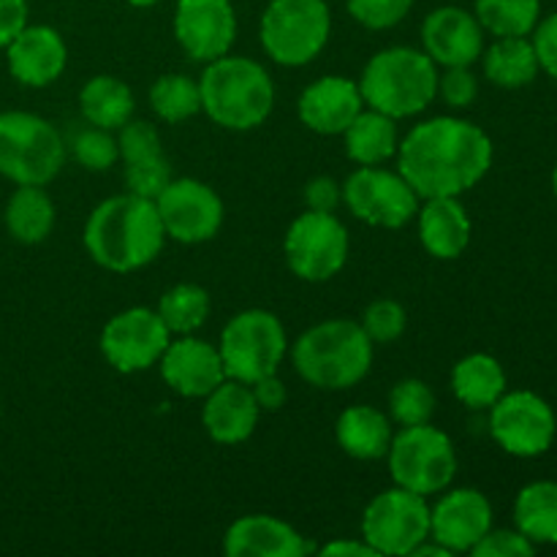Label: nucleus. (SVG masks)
<instances>
[{"label": "nucleus", "mask_w": 557, "mask_h": 557, "mask_svg": "<svg viewBox=\"0 0 557 557\" xmlns=\"http://www.w3.org/2000/svg\"><path fill=\"white\" fill-rule=\"evenodd\" d=\"M493 166V141L479 125L460 117H433L413 125L397 145V172L419 199L462 196Z\"/></svg>", "instance_id": "nucleus-1"}, {"label": "nucleus", "mask_w": 557, "mask_h": 557, "mask_svg": "<svg viewBox=\"0 0 557 557\" xmlns=\"http://www.w3.org/2000/svg\"><path fill=\"white\" fill-rule=\"evenodd\" d=\"M166 243L161 215L152 199L120 194L101 201L85 226V248L109 272H134L158 259Z\"/></svg>", "instance_id": "nucleus-2"}, {"label": "nucleus", "mask_w": 557, "mask_h": 557, "mask_svg": "<svg viewBox=\"0 0 557 557\" xmlns=\"http://www.w3.org/2000/svg\"><path fill=\"white\" fill-rule=\"evenodd\" d=\"M292 362L299 379L315 389H351L370 373L373 341L359 321H321L294 343Z\"/></svg>", "instance_id": "nucleus-3"}, {"label": "nucleus", "mask_w": 557, "mask_h": 557, "mask_svg": "<svg viewBox=\"0 0 557 557\" xmlns=\"http://www.w3.org/2000/svg\"><path fill=\"white\" fill-rule=\"evenodd\" d=\"M199 90L201 112L228 131L259 128L275 107V82L264 65L232 52L207 63Z\"/></svg>", "instance_id": "nucleus-4"}, {"label": "nucleus", "mask_w": 557, "mask_h": 557, "mask_svg": "<svg viewBox=\"0 0 557 557\" xmlns=\"http://www.w3.org/2000/svg\"><path fill=\"white\" fill-rule=\"evenodd\" d=\"M357 85L364 107L406 120L422 114L438 96V65L424 49L389 47L368 60Z\"/></svg>", "instance_id": "nucleus-5"}, {"label": "nucleus", "mask_w": 557, "mask_h": 557, "mask_svg": "<svg viewBox=\"0 0 557 557\" xmlns=\"http://www.w3.org/2000/svg\"><path fill=\"white\" fill-rule=\"evenodd\" d=\"M65 163V145L49 120L33 112L0 114V174L16 185H49Z\"/></svg>", "instance_id": "nucleus-6"}, {"label": "nucleus", "mask_w": 557, "mask_h": 557, "mask_svg": "<svg viewBox=\"0 0 557 557\" xmlns=\"http://www.w3.org/2000/svg\"><path fill=\"white\" fill-rule=\"evenodd\" d=\"M330 33L332 14L324 0H270L261 14V47L286 69L319 58Z\"/></svg>", "instance_id": "nucleus-7"}, {"label": "nucleus", "mask_w": 557, "mask_h": 557, "mask_svg": "<svg viewBox=\"0 0 557 557\" xmlns=\"http://www.w3.org/2000/svg\"><path fill=\"white\" fill-rule=\"evenodd\" d=\"M218 351H221L226 379L256 384L281 368L288 351L286 326L270 310H243L223 326Z\"/></svg>", "instance_id": "nucleus-8"}, {"label": "nucleus", "mask_w": 557, "mask_h": 557, "mask_svg": "<svg viewBox=\"0 0 557 557\" xmlns=\"http://www.w3.org/2000/svg\"><path fill=\"white\" fill-rule=\"evenodd\" d=\"M392 479L397 487L411 493L438 495L451 484L457 473V451L449 435L433 424L403 428L392 435V446L386 451Z\"/></svg>", "instance_id": "nucleus-9"}, {"label": "nucleus", "mask_w": 557, "mask_h": 557, "mask_svg": "<svg viewBox=\"0 0 557 557\" xmlns=\"http://www.w3.org/2000/svg\"><path fill=\"white\" fill-rule=\"evenodd\" d=\"M286 264L299 281H332L348 261V232L335 212H302L283 239Z\"/></svg>", "instance_id": "nucleus-10"}, {"label": "nucleus", "mask_w": 557, "mask_h": 557, "mask_svg": "<svg viewBox=\"0 0 557 557\" xmlns=\"http://www.w3.org/2000/svg\"><path fill=\"white\" fill-rule=\"evenodd\" d=\"M362 539L379 555H411L430 539L428 498L403 487L379 493L362 515Z\"/></svg>", "instance_id": "nucleus-11"}, {"label": "nucleus", "mask_w": 557, "mask_h": 557, "mask_svg": "<svg viewBox=\"0 0 557 557\" xmlns=\"http://www.w3.org/2000/svg\"><path fill=\"white\" fill-rule=\"evenodd\" d=\"M490 433L506 455L531 460L553 446L557 419L549 403L536 392H504V397L490 406Z\"/></svg>", "instance_id": "nucleus-12"}, {"label": "nucleus", "mask_w": 557, "mask_h": 557, "mask_svg": "<svg viewBox=\"0 0 557 557\" xmlns=\"http://www.w3.org/2000/svg\"><path fill=\"white\" fill-rule=\"evenodd\" d=\"M343 201L354 218L381 228H403L419 212V194L400 172L359 166L343 185Z\"/></svg>", "instance_id": "nucleus-13"}, {"label": "nucleus", "mask_w": 557, "mask_h": 557, "mask_svg": "<svg viewBox=\"0 0 557 557\" xmlns=\"http://www.w3.org/2000/svg\"><path fill=\"white\" fill-rule=\"evenodd\" d=\"M172 332L158 310L128 308L112 315L101 332V354L117 373H141L158 364Z\"/></svg>", "instance_id": "nucleus-14"}, {"label": "nucleus", "mask_w": 557, "mask_h": 557, "mask_svg": "<svg viewBox=\"0 0 557 557\" xmlns=\"http://www.w3.org/2000/svg\"><path fill=\"white\" fill-rule=\"evenodd\" d=\"M166 237L183 245H199L215 237L223 226V201L201 180L177 177L156 199Z\"/></svg>", "instance_id": "nucleus-15"}, {"label": "nucleus", "mask_w": 557, "mask_h": 557, "mask_svg": "<svg viewBox=\"0 0 557 557\" xmlns=\"http://www.w3.org/2000/svg\"><path fill=\"white\" fill-rule=\"evenodd\" d=\"M174 36L196 63H212L228 54L237 41V14L232 0H177Z\"/></svg>", "instance_id": "nucleus-16"}, {"label": "nucleus", "mask_w": 557, "mask_h": 557, "mask_svg": "<svg viewBox=\"0 0 557 557\" xmlns=\"http://www.w3.org/2000/svg\"><path fill=\"white\" fill-rule=\"evenodd\" d=\"M490 528L493 506L479 490H451L430 509V539L444 544L451 555L471 553Z\"/></svg>", "instance_id": "nucleus-17"}, {"label": "nucleus", "mask_w": 557, "mask_h": 557, "mask_svg": "<svg viewBox=\"0 0 557 557\" xmlns=\"http://www.w3.org/2000/svg\"><path fill=\"white\" fill-rule=\"evenodd\" d=\"M163 381L180 397H207L226 381L223 359L218 346L194 335H180L169 341L166 351L158 359Z\"/></svg>", "instance_id": "nucleus-18"}, {"label": "nucleus", "mask_w": 557, "mask_h": 557, "mask_svg": "<svg viewBox=\"0 0 557 557\" xmlns=\"http://www.w3.org/2000/svg\"><path fill=\"white\" fill-rule=\"evenodd\" d=\"M422 47L435 65H473L484 52V27L460 5H441L422 22Z\"/></svg>", "instance_id": "nucleus-19"}, {"label": "nucleus", "mask_w": 557, "mask_h": 557, "mask_svg": "<svg viewBox=\"0 0 557 557\" xmlns=\"http://www.w3.org/2000/svg\"><path fill=\"white\" fill-rule=\"evenodd\" d=\"M9 71L20 85L49 87L63 76L69 47L63 36L49 25H25L5 44Z\"/></svg>", "instance_id": "nucleus-20"}, {"label": "nucleus", "mask_w": 557, "mask_h": 557, "mask_svg": "<svg viewBox=\"0 0 557 557\" xmlns=\"http://www.w3.org/2000/svg\"><path fill=\"white\" fill-rule=\"evenodd\" d=\"M362 109L364 101L359 85L346 76H321L319 82L305 87L297 103L305 128L321 136H343V131L354 123Z\"/></svg>", "instance_id": "nucleus-21"}, {"label": "nucleus", "mask_w": 557, "mask_h": 557, "mask_svg": "<svg viewBox=\"0 0 557 557\" xmlns=\"http://www.w3.org/2000/svg\"><path fill=\"white\" fill-rule=\"evenodd\" d=\"M223 553L228 557H302L313 553V544L277 517L248 515L228 525Z\"/></svg>", "instance_id": "nucleus-22"}, {"label": "nucleus", "mask_w": 557, "mask_h": 557, "mask_svg": "<svg viewBox=\"0 0 557 557\" xmlns=\"http://www.w3.org/2000/svg\"><path fill=\"white\" fill-rule=\"evenodd\" d=\"M261 408L256 403L250 384L226 379L205 397L201 424L215 444H243L256 433Z\"/></svg>", "instance_id": "nucleus-23"}, {"label": "nucleus", "mask_w": 557, "mask_h": 557, "mask_svg": "<svg viewBox=\"0 0 557 557\" xmlns=\"http://www.w3.org/2000/svg\"><path fill=\"white\" fill-rule=\"evenodd\" d=\"M419 239L433 259L451 261L466 253L471 243V218L460 196H435L419 207Z\"/></svg>", "instance_id": "nucleus-24"}, {"label": "nucleus", "mask_w": 557, "mask_h": 557, "mask_svg": "<svg viewBox=\"0 0 557 557\" xmlns=\"http://www.w3.org/2000/svg\"><path fill=\"white\" fill-rule=\"evenodd\" d=\"M335 438L354 460H381L392 446V422L375 406H351L337 417Z\"/></svg>", "instance_id": "nucleus-25"}, {"label": "nucleus", "mask_w": 557, "mask_h": 557, "mask_svg": "<svg viewBox=\"0 0 557 557\" xmlns=\"http://www.w3.org/2000/svg\"><path fill=\"white\" fill-rule=\"evenodd\" d=\"M346 139V152L359 166H381L397 152V120L389 114L375 112V109H362L354 117V123L343 131Z\"/></svg>", "instance_id": "nucleus-26"}, {"label": "nucleus", "mask_w": 557, "mask_h": 557, "mask_svg": "<svg viewBox=\"0 0 557 557\" xmlns=\"http://www.w3.org/2000/svg\"><path fill=\"white\" fill-rule=\"evenodd\" d=\"M451 389L462 406L484 411L504 397L506 370L490 354H468L451 370Z\"/></svg>", "instance_id": "nucleus-27"}, {"label": "nucleus", "mask_w": 557, "mask_h": 557, "mask_svg": "<svg viewBox=\"0 0 557 557\" xmlns=\"http://www.w3.org/2000/svg\"><path fill=\"white\" fill-rule=\"evenodd\" d=\"M79 109L85 120L96 128L117 131L120 125L128 123L134 117V92L117 76H92L87 85L79 90Z\"/></svg>", "instance_id": "nucleus-28"}, {"label": "nucleus", "mask_w": 557, "mask_h": 557, "mask_svg": "<svg viewBox=\"0 0 557 557\" xmlns=\"http://www.w3.org/2000/svg\"><path fill=\"white\" fill-rule=\"evenodd\" d=\"M5 228L22 245H38L54 228V201L44 185H20L5 205Z\"/></svg>", "instance_id": "nucleus-29"}, {"label": "nucleus", "mask_w": 557, "mask_h": 557, "mask_svg": "<svg viewBox=\"0 0 557 557\" xmlns=\"http://www.w3.org/2000/svg\"><path fill=\"white\" fill-rule=\"evenodd\" d=\"M484 58V76H487L493 85L506 87V90H517V87H525L536 79L539 58L533 41H528V36H504L482 52Z\"/></svg>", "instance_id": "nucleus-30"}, {"label": "nucleus", "mask_w": 557, "mask_h": 557, "mask_svg": "<svg viewBox=\"0 0 557 557\" xmlns=\"http://www.w3.org/2000/svg\"><path fill=\"white\" fill-rule=\"evenodd\" d=\"M515 522L533 544H557V482H533L515 500Z\"/></svg>", "instance_id": "nucleus-31"}, {"label": "nucleus", "mask_w": 557, "mask_h": 557, "mask_svg": "<svg viewBox=\"0 0 557 557\" xmlns=\"http://www.w3.org/2000/svg\"><path fill=\"white\" fill-rule=\"evenodd\" d=\"M479 25L493 36H531L542 16V0H476Z\"/></svg>", "instance_id": "nucleus-32"}, {"label": "nucleus", "mask_w": 557, "mask_h": 557, "mask_svg": "<svg viewBox=\"0 0 557 557\" xmlns=\"http://www.w3.org/2000/svg\"><path fill=\"white\" fill-rule=\"evenodd\" d=\"M158 315L172 335H194L210 315V294L196 283H177L161 297Z\"/></svg>", "instance_id": "nucleus-33"}, {"label": "nucleus", "mask_w": 557, "mask_h": 557, "mask_svg": "<svg viewBox=\"0 0 557 557\" xmlns=\"http://www.w3.org/2000/svg\"><path fill=\"white\" fill-rule=\"evenodd\" d=\"M150 107L163 123H185L201 112L199 82L185 74H163L150 87Z\"/></svg>", "instance_id": "nucleus-34"}, {"label": "nucleus", "mask_w": 557, "mask_h": 557, "mask_svg": "<svg viewBox=\"0 0 557 557\" xmlns=\"http://www.w3.org/2000/svg\"><path fill=\"white\" fill-rule=\"evenodd\" d=\"M389 413L400 428L428 424L435 413V395L424 381L403 379L397 381L389 395Z\"/></svg>", "instance_id": "nucleus-35"}, {"label": "nucleus", "mask_w": 557, "mask_h": 557, "mask_svg": "<svg viewBox=\"0 0 557 557\" xmlns=\"http://www.w3.org/2000/svg\"><path fill=\"white\" fill-rule=\"evenodd\" d=\"M359 324L368 332L373 346L375 343L386 346V343L400 341L403 332H406L408 326V313L397 299H375V302L368 305V310H364Z\"/></svg>", "instance_id": "nucleus-36"}, {"label": "nucleus", "mask_w": 557, "mask_h": 557, "mask_svg": "<svg viewBox=\"0 0 557 557\" xmlns=\"http://www.w3.org/2000/svg\"><path fill=\"white\" fill-rule=\"evenodd\" d=\"M71 150H74L76 161L85 169H90V172H107V169H112L120 161V147L112 131L96 128V125L76 134Z\"/></svg>", "instance_id": "nucleus-37"}, {"label": "nucleus", "mask_w": 557, "mask_h": 557, "mask_svg": "<svg viewBox=\"0 0 557 557\" xmlns=\"http://www.w3.org/2000/svg\"><path fill=\"white\" fill-rule=\"evenodd\" d=\"M172 180V163L166 161V156L125 163V185H128V194L141 196V199L156 201Z\"/></svg>", "instance_id": "nucleus-38"}, {"label": "nucleus", "mask_w": 557, "mask_h": 557, "mask_svg": "<svg viewBox=\"0 0 557 557\" xmlns=\"http://www.w3.org/2000/svg\"><path fill=\"white\" fill-rule=\"evenodd\" d=\"M348 14L368 30H389L413 9V0H346Z\"/></svg>", "instance_id": "nucleus-39"}, {"label": "nucleus", "mask_w": 557, "mask_h": 557, "mask_svg": "<svg viewBox=\"0 0 557 557\" xmlns=\"http://www.w3.org/2000/svg\"><path fill=\"white\" fill-rule=\"evenodd\" d=\"M117 131H120L117 136L120 158H123L125 163L163 156L161 136H158L156 125H150L147 120H128V123L120 125Z\"/></svg>", "instance_id": "nucleus-40"}, {"label": "nucleus", "mask_w": 557, "mask_h": 557, "mask_svg": "<svg viewBox=\"0 0 557 557\" xmlns=\"http://www.w3.org/2000/svg\"><path fill=\"white\" fill-rule=\"evenodd\" d=\"M476 92L479 79L471 71V65H451L444 74H438V96L444 98L449 107H471V103L476 101Z\"/></svg>", "instance_id": "nucleus-41"}, {"label": "nucleus", "mask_w": 557, "mask_h": 557, "mask_svg": "<svg viewBox=\"0 0 557 557\" xmlns=\"http://www.w3.org/2000/svg\"><path fill=\"white\" fill-rule=\"evenodd\" d=\"M471 553L476 557H531L536 553V544L522 536L520 531H493L490 528Z\"/></svg>", "instance_id": "nucleus-42"}, {"label": "nucleus", "mask_w": 557, "mask_h": 557, "mask_svg": "<svg viewBox=\"0 0 557 557\" xmlns=\"http://www.w3.org/2000/svg\"><path fill=\"white\" fill-rule=\"evenodd\" d=\"M533 49H536L539 69L557 79V11L547 20H539V25L533 27Z\"/></svg>", "instance_id": "nucleus-43"}, {"label": "nucleus", "mask_w": 557, "mask_h": 557, "mask_svg": "<svg viewBox=\"0 0 557 557\" xmlns=\"http://www.w3.org/2000/svg\"><path fill=\"white\" fill-rule=\"evenodd\" d=\"M343 201V188L337 180L326 177H313L308 185H305V205L313 212H335Z\"/></svg>", "instance_id": "nucleus-44"}, {"label": "nucleus", "mask_w": 557, "mask_h": 557, "mask_svg": "<svg viewBox=\"0 0 557 557\" xmlns=\"http://www.w3.org/2000/svg\"><path fill=\"white\" fill-rule=\"evenodd\" d=\"M250 389H253V397L256 403H259L261 411H281L288 400L286 384L277 379V373L264 375V379H259L256 384H250Z\"/></svg>", "instance_id": "nucleus-45"}, {"label": "nucleus", "mask_w": 557, "mask_h": 557, "mask_svg": "<svg viewBox=\"0 0 557 557\" xmlns=\"http://www.w3.org/2000/svg\"><path fill=\"white\" fill-rule=\"evenodd\" d=\"M27 25V0H0V49Z\"/></svg>", "instance_id": "nucleus-46"}, {"label": "nucleus", "mask_w": 557, "mask_h": 557, "mask_svg": "<svg viewBox=\"0 0 557 557\" xmlns=\"http://www.w3.org/2000/svg\"><path fill=\"white\" fill-rule=\"evenodd\" d=\"M321 555H351V557H375L379 553H375L373 547H370L364 539H346V542H330L326 547H321Z\"/></svg>", "instance_id": "nucleus-47"}, {"label": "nucleus", "mask_w": 557, "mask_h": 557, "mask_svg": "<svg viewBox=\"0 0 557 557\" xmlns=\"http://www.w3.org/2000/svg\"><path fill=\"white\" fill-rule=\"evenodd\" d=\"M411 555H417V557H451L449 549H446L444 544L435 542V539H424V542L419 544V547L413 549Z\"/></svg>", "instance_id": "nucleus-48"}, {"label": "nucleus", "mask_w": 557, "mask_h": 557, "mask_svg": "<svg viewBox=\"0 0 557 557\" xmlns=\"http://www.w3.org/2000/svg\"><path fill=\"white\" fill-rule=\"evenodd\" d=\"M125 3H131V5H136V9H150V5H156V3H161V0H125Z\"/></svg>", "instance_id": "nucleus-49"}, {"label": "nucleus", "mask_w": 557, "mask_h": 557, "mask_svg": "<svg viewBox=\"0 0 557 557\" xmlns=\"http://www.w3.org/2000/svg\"><path fill=\"white\" fill-rule=\"evenodd\" d=\"M553 190H555V196H557V163H555V172H553Z\"/></svg>", "instance_id": "nucleus-50"}]
</instances>
